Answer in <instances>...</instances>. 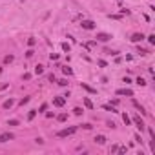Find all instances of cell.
I'll list each match as a JSON object with an SVG mask.
<instances>
[{"mask_svg":"<svg viewBox=\"0 0 155 155\" xmlns=\"http://www.w3.org/2000/svg\"><path fill=\"white\" fill-rule=\"evenodd\" d=\"M75 131H77V128H66V130H60L58 133H57V137H69V135H73Z\"/></svg>","mask_w":155,"mask_h":155,"instance_id":"6da1fadb","label":"cell"},{"mask_svg":"<svg viewBox=\"0 0 155 155\" xmlns=\"http://www.w3.org/2000/svg\"><path fill=\"white\" fill-rule=\"evenodd\" d=\"M13 139H15V135L9 133V131H6V133L0 135V142H7V140H13Z\"/></svg>","mask_w":155,"mask_h":155,"instance_id":"7a4b0ae2","label":"cell"},{"mask_svg":"<svg viewBox=\"0 0 155 155\" xmlns=\"http://www.w3.org/2000/svg\"><path fill=\"white\" fill-rule=\"evenodd\" d=\"M133 122H135V126H137V128H139L140 131H142L144 128H146V126H144V122H142V119H140L139 115H135V117H133Z\"/></svg>","mask_w":155,"mask_h":155,"instance_id":"3957f363","label":"cell"},{"mask_svg":"<svg viewBox=\"0 0 155 155\" xmlns=\"http://www.w3.org/2000/svg\"><path fill=\"white\" fill-rule=\"evenodd\" d=\"M82 29H95V22H91V20H82Z\"/></svg>","mask_w":155,"mask_h":155,"instance_id":"277c9868","label":"cell"},{"mask_svg":"<svg viewBox=\"0 0 155 155\" xmlns=\"http://www.w3.org/2000/svg\"><path fill=\"white\" fill-rule=\"evenodd\" d=\"M111 39V35H108V33H97V40H100V42H108Z\"/></svg>","mask_w":155,"mask_h":155,"instance_id":"5b68a950","label":"cell"},{"mask_svg":"<svg viewBox=\"0 0 155 155\" xmlns=\"http://www.w3.org/2000/svg\"><path fill=\"white\" fill-rule=\"evenodd\" d=\"M130 40L131 42H140V40H144V35H142V33H133Z\"/></svg>","mask_w":155,"mask_h":155,"instance_id":"8992f818","label":"cell"},{"mask_svg":"<svg viewBox=\"0 0 155 155\" xmlns=\"http://www.w3.org/2000/svg\"><path fill=\"white\" fill-rule=\"evenodd\" d=\"M64 102H66V98H64V97H57V98H53V104L57 106V108H62V106H64Z\"/></svg>","mask_w":155,"mask_h":155,"instance_id":"52a82bcc","label":"cell"},{"mask_svg":"<svg viewBox=\"0 0 155 155\" xmlns=\"http://www.w3.org/2000/svg\"><path fill=\"white\" fill-rule=\"evenodd\" d=\"M117 95H128V97H133V91L124 88V90H117Z\"/></svg>","mask_w":155,"mask_h":155,"instance_id":"ba28073f","label":"cell"},{"mask_svg":"<svg viewBox=\"0 0 155 155\" xmlns=\"http://www.w3.org/2000/svg\"><path fill=\"white\" fill-rule=\"evenodd\" d=\"M84 106H86L88 110H93V102H91L88 97H84Z\"/></svg>","mask_w":155,"mask_h":155,"instance_id":"9c48e42d","label":"cell"},{"mask_svg":"<svg viewBox=\"0 0 155 155\" xmlns=\"http://www.w3.org/2000/svg\"><path fill=\"white\" fill-rule=\"evenodd\" d=\"M95 142H97V144H104V142H106V137H104V135H97V137H95Z\"/></svg>","mask_w":155,"mask_h":155,"instance_id":"30bf717a","label":"cell"},{"mask_svg":"<svg viewBox=\"0 0 155 155\" xmlns=\"http://www.w3.org/2000/svg\"><path fill=\"white\" fill-rule=\"evenodd\" d=\"M133 106H135V108H137V110H139V111H140V113H142V115H146V111H144V108H142V106H140V104H139V102H137V100H133Z\"/></svg>","mask_w":155,"mask_h":155,"instance_id":"8fae6325","label":"cell"},{"mask_svg":"<svg viewBox=\"0 0 155 155\" xmlns=\"http://www.w3.org/2000/svg\"><path fill=\"white\" fill-rule=\"evenodd\" d=\"M13 104H15V100H13V98H9V100L4 102V108H6V110H9V108H11Z\"/></svg>","mask_w":155,"mask_h":155,"instance_id":"7c38bea8","label":"cell"},{"mask_svg":"<svg viewBox=\"0 0 155 155\" xmlns=\"http://www.w3.org/2000/svg\"><path fill=\"white\" fill-rule=\"evenodd\" d=\"M62 73H64V75H71V73H73V69H71V68H68V66H62Z\"/></svg>","mask_w":155,"mask_h":155,"instance_id":"4fadbf2b","label":"cell"},{"mask_svg":"<svg viewBox=\"0 0 155 155\" xmlns=\"http://www.w3.org/2000/svg\"><path fill=\"white\" fill-rule=\"evenodd\" d=\"M122 120H124V124H126V126H130V124H131V119H130V117L126 115V113H122Z\"/></svg>","mask_w":155,"mask_h":155,"instance_id":"5bb4252c","label":"cell"},{"mask_svg":"<svg viewBox=\"0 0 155 155\" xmlns=\"http://www.w3.org/2000/svg\"><path fill=\"white\" fill-rule=\"evenodd\" d=\"M35 73H37V75H42V73H44V66H40V64H39V66L35 68Z\"/></svg>","mask_w":155,"mask_h":155,"instance_id":"9a60e30c","label":"cell"},{"mask_svg":"<svg viewBox=\"0 0 155 155\" xmlns=\"http://www.w3.org/2000/svg\"><path fill=\"white\" fill-rule=\"evenodd\" d=\"M35 115H37V110H31L29 113H27V120H33V119H35Z\"/></svg>","mask_w":155,"mask_h":155,"instance_id":"2e32d148","label":"cell"},{"mask_svg":"<svg viewBox=\"0 0 155 155\" xmlns=\"http://www.w3.org/2000/svg\"><path fill=\"white\" fill-rule=\"evenodd\" d=\"M135 82H137L139 86H146V80H144L142 77H139V78H137V80H135Z\"/></svg>","mask_w":155,"mask_h":155,"instance_id":"e0dca14e","label":"cell"},{"mask_svg":"<svg viewBox=\"0 0 155 155\" xmlns=\"http://www.w3.org/2000/svg\"><path fill=\"white\" fill-rule=\"evenodd\" d=\"M57 119L60 120V122H64V120H66V119H68V113H60V115L57 117Z\"/></svg>","mask_w":155,"mask_h":155,"instance_id":"ac0fdd59","label":"cell"},{"mask_svg":"<svg viewBox=\"0 0 155 155\" xmlns=\"http://www.w3.org/2000/svg\"><path fill=\"white\" fill-rule=\"evenodd\" d=\"M73 113H75V115H82V113H84V110H82V108H75Z\"/></svg>","mask_w":155,"mask_h":155,"instance_id":"d6986e66","label":"cell"},{"mask_svg":"<svg viewBox=\"0 0 155 155\" xmlns=\"http://www.w3.org/2000/svg\"><path fill=\"white\" fill-rule=\"evenodd\" d=\"M57 84H58V86H68V78H60Z\"/></svg>","mask_w":155,"mask_h":155,"instance_id":"ffe728a7","label":"cell"},{"mask_svg":"<svg viewBox=\"0 0 155 155\" xmlns=\"http://www.w3.org/2000/svg\"><path fill=\"white\" fill-rule=\"evenodd\" d=\"M82 88H84L86 91H90V93H95V90H93V88H90L88 84H82Z\"/></svg>","mask_w":155,"mask_h":155,"instance_id":"44dd1931","label":"cell"},{"mask_svg":"<svg viewBox=\"0 0 155 155\" xmlns=\"http://www.w3.org/2000/svg\"><path fill=\"white\" fill-rule=\"evenodd\" d=\"M13 58H15L13 55H7V57L4 58V62H6V64H9V62H13Z\"/></svg>","mask_w":155,"mask_h":155,"instance_id":"7402d4cb","label":"cell"},{"mask_svg":"<svg viewBox=\"0 0 155 155\" xmlns=\"http://www.w3.org/2000/svg\"><path fill=\"white\" fill-rule=\"evenodd\" d=\"M104 110H106V111H111V113H115V111H117V110H115L113 106H108V104L104 106Z\"/></svg>","mask_w":155,"mask_h":155,"instance_id":"603a6c76","label":"cell"},{"mask_svg":"<svg viewBox=\"0 0 155 155\" xmlns=\"http://www.w3.org/2000/svg\"><path fill=\"white\" fill-rule=\"evenodd\" d=\"M27 102H29V97H24L20 102H18V104H20V106H24V104H27Z\"/></svg>","mask_w":155,"mask_h":155,"instance_id":"cb8c5ba5","label":"cell"},{"mask_svg":"<svg viewBox=\"0 0 155 155\" xmlns=\"http://www.w3.org/2000/svg\"><path fill=\"white\" fill-rule=\"evenodd\" d=\"M80 128H84V130H91V128H93V126H91L90 122H86V124H82V126H80Z\"/></svg>","mask_w":155,"mask_h":155,"instance_id":"d4e9b609","label":"cell"},{"mask_svg":"<svg viewBox=\"0 0 155 155\" xmlns=\"http://www.w3.org/2000/svg\"><path fill=\"white\" fill-rule=\"evenodd\" d=\"M148 42H150V44H155V35H150L148 37Z\"/></svg>","mask_w":155,"mask_h":155,"instance_id":"484cf974","label":"cell"},{"mask_svg":"<svg viewBox=\"0 0 155 155\" xmlns=\"http://www.w3.org/2000/svg\"><path fill=\"white\" fill-rule=\"evenodd\" d=\"M7 124H9V126H17V124H18V120H17V119H11Z\"/></svg>","mask_w":155,"mask_h":155,"instance_id":"4316f807","label":"cell"},{"mask_svg":"<svg viewBox=\"0 0 155 155\" xmlns=\"http://www.w3.org/2000/svg\"><path fill=\"white\" fill-rule=\"evenodd\" d=\"M62 49H64V51H68V53H69V49H71V48H69V44H66V42H64V44H62Z\"/></svg>","mask_w":155,"mask_h":155,"instance_id":"83f0119b","label":"cell"},{"mask_svg":"<svg viewBox=\"0 0 155 155\" xmlns=\"http://www.w3.org/2000/svg\"><path fill=\"white\" fill-rule=\"evenodd\" d=\"M97 64L100 66V68H106V60H97Z\"/></svg>","mask_w":155,"mask_h":155,"instance_id":"f1b7e54d","label":"cell"},{"mask_svg":"<svg viewBox=\"0 0 155 155\" xmlns=\"http://www.w3.org/2000/svg\"><path fill=\"white\" fill-rule=\"evenodd\" d=\"M48 78H49V80H51V82H57V77H55V75H53V73H51V75H49V77H48Z\"/></svg>","mask_w":155,"mask_h":155,"instance_id":"f546056e","label":"cell"},{"mask_svg":"<svg viewBox=\"0 0 155 155\" xmlns=\"http://www.w3.org/2000/svg\"><path fill=\"white\" fill-rule=\"evenodd\" d=\"M49 58H51V60H57V58H58V55H57V53H51V55H49Z\"/></svg>","mask_w":155,"mask_h":155,"instance_id":"4dcf8cb0","label":"cell"},{"mask_svg":"<svg viewBox=\"0 0 155 155\" xmlns=\"http://www.w3.org/2000/svg\"><path fill=\"white\" fill-rule=\"evenodd\" d=\"M26 55H27V57H33V55H35V51H33V49H27Z\"/></svg>","mask_w":155,"mask_h":155,"instance_id":"1f68e13d","label":"cell"},{"mask_svg":"<svg viewBox=\"0 0 155 155\" xmlns=\"http://www.w3.org/2000/svg\"><path fill=\"white\" fill-rule=\"evenodd\" d=\"M126 150H128V148H119V150H117V152H119L120 155H122V153H126Z\"/></svg>","mask_w":155,"mask_h":155,"instance_id":"d6a6232c","label":"cell"},{"mask_svg":"<svg viewBox=\"0 0 155 155\" xmlns=\"http://www.w3.org/2000/svg\"><path fill=\"white\" fill-rule=\"evenodd\" d=\"M35 42H37L35 39H29V40H27V44H29V46H35Z\"/></svg>","mask_w":155,"mask_h":155,"instance_id":"836d02e7","label":"cell"},{"mask_svg":"<svg viewBox=\"0 0 155 155\" xmlns=\"http://www.w3.org/2000/svg\"><path fill=\"white\" fill-rule=\"evenodd\" d=\"M148 131H150V135H152V139H155V131L152 128H148Z\"/></svg>","mask_w":155,"mask_h":155,"instance_id":"e575fe53","label":"cell"}]
</instances>
